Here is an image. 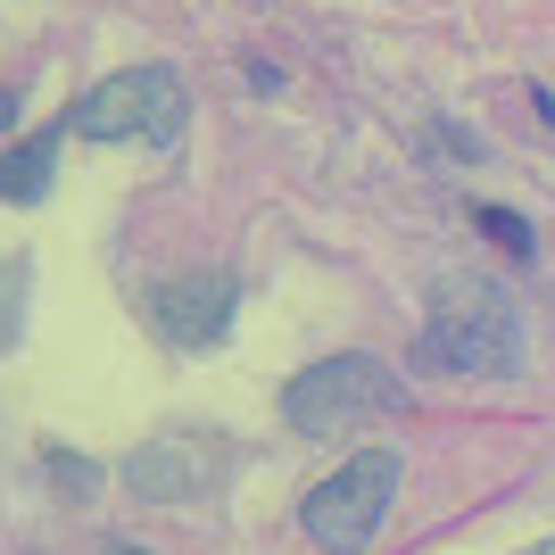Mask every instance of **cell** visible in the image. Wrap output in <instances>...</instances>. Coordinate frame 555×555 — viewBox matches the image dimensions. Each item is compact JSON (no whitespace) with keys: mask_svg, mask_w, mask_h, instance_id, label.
Returning <instances> with one entry per match:
<instances>
[{"mask_svg":"<svg viewBox=\"0 0 555 555\" xmlns=\"http://www.w3.org/2000/svg\"><path fill=\"white\" fill-rule=\"evenodd\" d=\"M0 125H17V92H0Z\"/></svg>","mask_w":555,"mask_h":555,"instance_id":"obj_10","label":"cell"},{"mask_svg":"<svg viewBox=\"0 0 555 555\" xmlns=\"http://www.w3.org/2000/svg\"><path fill=\"white\" fill-rule=\"evenodd\" d=\"M531 555H555V539H547V547H531Z\"/></svg>","mask_w":555,"mask_h":555,"instance_id":"obj_13","label":"cell"},{"mask_svg":"<svg viewBox=\"0 0 555 555\" xmlns=\"http://www.w3.org/2000/svg\"><path fill=\"white\" fill-rule=\"evenodd\" d=\"M216 481H224V440H199V431H166V440L133 448V464H125V489L150 498V506L199 498V489H216Z\"/></svg>","mask_w":555,"mask_h":555,"instance_id":"obj_5","label":"cell"},{"mask_svg":"<svg viewBox=\"0 0 555 555\" xmlns=\"http://www.w3.org/2000/svg\"><path fill=\"white\" fill-rule=\"evenodd\" d=\"M183 125H191V100H183V75L175 67L100 75L92 92H75V108H67V133H83V141H150V150H175Z\"/></svg>","mask_w":555,"mask_h":555,"instance_id":"obj_1","label":"cell"},{"mask_svg":"<svg viewBox=\"0 0 555 555\" xmlns=\"http://www.w3.org/2000/svg\"><path fill=\"white\" fill-rule=\"evenodd\" d=\"M398 481H406V456H398V448H365V456H348L332 481L307 489V506H299L307 539H315V547H332V555H357L382 522H390Z\"/></svg>","mask_w":555,"mask_h":555,"instance_id":"obj_2","label":"cell"},{"mask_svg":"<svg viewBox=\"0 0 555 555\" xmlns=\"http://www.w3.org/2000/svg\"><path fill=\"white\" fill-rule=\"evenodd\" d=\"M398 398L406 390L382 357H324V365L282 382V423L291 431H348L365 415H398Z\"/></svg>","mask_w":555,"mask_h":555,"instance_id":"obj_3","label":"cell"},{"mask_svg":"<svg viewBox=\"0 0 555 555\" xmlns=\"http://www.w3.org/2000/svg\"><path fill=\"white\" fill-rule=\"evenodd\" d=\"M514 348H522V324H514V307L498 291H440L431 307V324H423V365L440 373H498L514 365Z\"/></svg>","mask_w":555,"mask_h":555,"instance_id":"obj_4","label":"cell"},{"mask_svg":"<svg viewBox=\"0 0 555 555\" xmlns=\"http://www.w3.org/2000/svg\"><path fill=\"white\" fill-rule=\"evenodd\" d=\"M108 555H150V547H133V539H116V547H108Z\"/></svg>","mask_w":555,"mask_h":555,"instance_id":"obj_11","label":"cell"},{"mask_svg":"<svg viewBox=\"0 0 555 555\" xmlns=\"http://www.w3.org/2000/svg\"><path fill=\"white\" fill-rule=\"evenodd\" d=\"M539 116H547V125H555V92H539Z\"/></svg>","mask_w":555,"mask_h":555,"instance_id":"obj_12","label":"cell"},{"mask_svg":"<svg viewBox=\"0 0 555 555\" xmlns=\"http://www.w3.org/2000/svg\"><path fill=\"white\" fill-rule=\"evenodd\" d=\"M473 216H481V241H498L514 266H531V224H522L514 208H473Z\"/></svg>","mask_w":555,"mask_h":555,"instance_id":"obj_8","label":"cell"},{"mask_svg":"<svg viewBox=\"0 0 555 555\" xmlns=\"http://www.w3.org/2000/svg\"><path fill=\"white\" fill-rule=\"evenodd\" d=\"M232 307H241V282L232 274H183L150 299V324L175 348H216V332L232 324Z\"/></svg>","mask_w":555,"mask_h":555,"instance_id":"obj_6","label":"cell"},{"mask_svg":"<svg viewBox=\"0 0 555 555\" xmlns=\"http://www.w3.org/2000/svg\"><path fill=\"white\" fill-rule=\"evenodd\" d=\"M50 166H59V150H50V133L17 141V150H0V199H17V208H34L50 191Z\"/></svg>","mask_w":555,"mask_h":555,"instance_id":"obj_7","label":"cell"},{"mask_svg":"<svg viewBox=\"0 0 555 555\" xmlns=\"http://www.w3.org/2000/svg\"><path fill=\"white\" fill-rule=\"evenodd\" d=\"M50 473H59V489H67V498H92V464H83V456H67V448H50Z\"/></svg>","mask_w":555,"mask_h":555,"instance_id":"obj_9","label":"cell"}]
</instances>
